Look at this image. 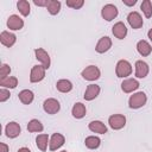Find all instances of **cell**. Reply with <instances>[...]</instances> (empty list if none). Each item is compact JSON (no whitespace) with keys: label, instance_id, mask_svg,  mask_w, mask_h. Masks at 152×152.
<instances>
[{"label":"cell","instance_id":"7402d4cb","mask_svg":"<svg viewBox=\"0 0 152 152\" xmlns=\"http://www.w3.org/2000/svg\"><path fill=\"white\" fill-rule=\"evenodd\" d=\"M71 114L75 119H82L86 116L87 114V108H86V104H83L82 102H76L72 108H71Z\"/></svg>","mask_w":152,"mask_h":152},{"label":"cell","instance_id":"e575fe53","mask_svg":"<svg viewBox=\"0 0 152 152\" xmlns=\"http://www.w3.org/2000/svg\"><path fill=\"white\" fill-rule=\"evenodd\" d=\"M8 151H10L8 145L5 142H0V152H8Z\"/></svg>","mask_w":152,"mask_h":152},{"label":"cell","instance_id":"30bf717a","mask_svg":"<svg viewBox=\"0 0 152 152\" xmlns=\"http://www.w3.org/2000/svg\"><path fill=\"white\" fill-rule=\"evenodd\" d=\"M20 133H21V127H20V125H19L18 122H15V121L8 122V124L6 125V127H5V134H6V137L10 138V139H14V138L19 137Z\"/></svg>","mask_w":152,"mask_h":152},{"label":"cell","instance_id":"cb8c5ba5","mask_svg":"<svg viewBox=\"0 0 152 152\" xmlns=\"http://www.w3.org/2000/svg\"><path fill=\"white\" fill-rule=\"evenodd\" d=\"M72 83L71 81L69 80H65V78H62V80H58L57 83H56V89L59 91V93H70L72 90Z\"/></svg>","mask_w":152,"mask_h":152},{"label":"cell","instance_id":"ac0fdd59","mask_svg":"<svg viewBox=\"0 0 152 152\" xmlns=\"http://www.w3.org/2000/svg\"><path fill=\"white\" fill-rule=\"evenodd\" d=\"M112 33L118 39H124L127 36V27L122 21H118L112 27Z\"/></svg>","mask_w":152,"mask_h":152},{"label":"cell","instance_id":"3957f363","mask_svg":"<svg viewBox=\"0 0 152 152\" xmlns=\"http://www.w3.org/2000/svg\"><path fill=\"white\" fill-rule=\"evenodd\" d=\"M81 76H82L83 80L93 82V81H96V80L100 78L101 71H100L99 66H96V65H88V66H86V68L82 70Z\"/></svg>","mask_w":152,"mask_h":152},{"label":"cell","instance_id":"8d00e7d4","mask_svg":"<svg viewBox=\"0 0 152 152\" xmlns=\"http://www.w3.org/2000/svg\"><path fill=\"white\" fill-rule=\"evenodd\" d=\"M17 152H31V150H30V148H27V147H20Z\"/></svg>","mask_w":152,"mask_h":152},{"label":"cell","instance_id":"f35d334b","mask_svg":"<svg viewBox=\"0 0 152 152\" xmlns=\"http://www.w3.org/2000/svg\"><path fill=\"white\" fill-rule=\"evenodd\" d=\"M61 152H68V151H66V150H63V151H61Z\"/></svg>","mask_w":152,"mask_h":152},{"label":"cell","instance_id":"9c48e42d","mask_svg":"<svg viewBox=\"0 0 152 152\" xmlns=\"http://www.w3.org/2000/svg\"><path fill=\"white\" fill-rule=\"evenodd\" d=\"M34 56L40 62V65H43L45 69L50 68L51 59H50V55L48 53V51H45L43 48H37V49H34Z\"/></svg>","mask_w":152,"mask_h":152},{"label":"cell","instance_id":"d6986e66","mask_svg":"<svg viewBox=\"0 0 152 152\" xmlns=\"http://www.w3.org/2000/svg\"><path fill=\"white\" fill-rule=\"evenodd\" d=\"M137 51H138V53H139L140 56L147 57V56H150L151 52H152V46H151V44H150L147 40L141 39V40H139V42L137 43Z\"/></svg>","mask_w":152,"mask_h":152},{"label":"cell","instance_id":"5bb4252c","mask_svg":"<svg viewBox=\"0 0 152 152\" xmlns=\"http://www.w3.org/2000/svg\"><path fill=\"white\" fill-rule=\"evenodd\" d=\"M110 48H112V39L108 36H103L97 40V43L95 45V51L97 53H104Z\"/></svg>","mask_w":152,"mask_h":152},{"label":"cell","instance_id":"603a6c76","mask_svg":"<svg viewBox=\"0 0 152 152\" xmlns=\"http://www.w3.org/2000/svg\"><path fill=\"white\" fill-rule=\"evenodd\" d=\"M49 141H50V138H49V135L45 134V133L38 134V135L36 137V145H37L38 150H40L42 152H45V151L48 150Z\"/></svg>","mask_w":152,"mask_h":152},{"label":"cell","instance_id":"ffe728a7","mask_svg":"<svg viewBox=\"0 0 152 152\" xmlns=\"http://www.w3.org/2000/svg\"><path fill=\"white\" fill-rule=\"evenodd\" d=\"M88 128L91 132L97 133V134H106L107 131H108L107 126L102 121H100V120H93V121H90L88 124Z\"/></svg>","mask_w":152,"mask_h":152},{"label":"cell","instance_id":"8fae6325","mask_svg":"<svg viewBox=\"0 0 152 152\" xmlns=\"http://www.w3.org/2000/svg\"><path fill=\"white\" fill-rule=\"evenodd\" d=\"M65 142V138L63 134L61 133H53L50 137V141H49V150L50 151H57L58 148H61Z\"/></svg>","mask_w":152,"mask_h":152},{"label":"cell","instance_id":"4fadbf2b","mask_svg":"<svg viewBox=\"0 0 152 152\" xmlns=\"http://www.w3.org/2000/svg\"><path fill=\"white\" fill-rule=\"evenodd\" d=\"M6 25H7V27H8L10 30H12V31H19V30H21V28L24 27V20H23L19 15L12 14V15L8 17Z\"/></svg>","mask_w":152,"mask_h":152},{"label":"cell","instance_id":"52a82bcc","mask_svg":"<svg viewBox=\"0 0 152 152\" xmlns=\"http://www.w3.org/2000/svg\"><path fill=\"white\" fill-rule=\"evenodd\" d=\"M43 109L45 113L50 114V115H53V114H57L61 109V103L53 99V97H49L46 99L44 102H43Z\"/></svg>","mask_w":152,"mask_h":152},{"label":"cell","instance_id":"836d02e7","mask_svg":"<svg viewBox=\"0 0 152 152\" xmlns=\"http://www.w3.org/2000/svg\"><path fill=\"white\" fill-rule=\"evenodd\" d=\"M33 4L39 7H46L49 4V0H33Z\"/></svg>","mask_w":152,"mask_h":152},{"label":"cell","instance_id":"5b68a950","mask_svg":"<svg viewBox=\"0 0 152 152\" xmlns=\"http://www.w3.org/2000/svg\"><path fill=\"white\" fill-rule=\"evenodd\" d=\"M118 14H119V10L113 4H107L101 10V17L106 21H112L113 19H115L118 17Z\"/></svg>","mask_w":152,"mask_h":152},{"label":"cell","instance_id":"7a4b0ae2","mask_svg":"<svg viewBox=\"0 0 152 152\" xmlns=\"http://www.w3.org/2000/svg\"><path fill=\"white\" fill-rule=\"evenodd\" d=\"M132 71H133V68L128 61H126V59L118 61V63L115 65V74L119 78H127L128 76H131Z\"/></svg>","mask_w":152,"mask_h":152},{"label":"cell","instance_id":"1f68e13d","mask_svg":"<svg viewBox=\"0 0 152 152\" xmlns=\"http://www.w3.org/2000/svg\"><path fill=\"white\" fill-rule=\"evenodd\" d=\"M10 74H11V66L6 63L1 64V66H0V80H4L6 77H8Z\"/></svg>","mask_w":152,"mask_h":152},{"label":"cell","instance_id":"2e32d148","mask_svg":"<svg viewBox=\"0 0 152 152\" xmlns=\"http://www.w3.org/2000/svg\"><path fill=\"white\" fill-rule=\"evenodd\" d=\"M0 42L6 48H11L17 42V36L10 31H2L0 33Z\"/></svg>","mask_w":152,"mask_h":152},{"label":"cell","instance_id":"6da1fadb","mask_svg":"<svg viewBox=\"0 0 152 152\" xmlns=\"http://www.w3.org/2000/svg\"><path fill=\"white\" fill-rule=\"evenodd\" d=\"M147 102V95L144 91H137L128 99V107L131 109H139Z\"/></svg>","mask_w":152,"mask_h":152},{"label":"cell","instance_id":"7c38bea8","mask_svg":"<svg viewBox=\"0 0 152 152\" xmlns=\"http://www.w3.org/2000/svg\"><path fill=\"white\" fill-rule=\"evenodd\" d=\"M134 68H135L134 75H135L137 78H145V77L148 75V72H150V66H148V64H147L146 62L141 61V59H139V61L135 62Z\"/></svg>","mask_w":152,"mask_h":152},{"label":"cell","instance_id":"4316f807","mask_svg":"<svg viewBox=\"0 0 152 152\" xmlns=\"http://www.w3.org/2000/svg\"><path fill=\"white\" fill-rule=\"evenodd\" d=\"M0 86H1V88L14 89L18 86V78L14 77V76H8L4 80H0Z\"/></svg>","mask_w":152,"mask_h":152},{"label":"cell","instance_id":"f546056e","mask_svg":"<svg viewBox=\"0 0 152 152\" xmlns=\"http://www.w3.org/2000/svg\"><path fill=\"white\" fill-rule=\"evenodd\" d=\"M140 10L142 11V13L146 18H151L152 17V2H151V0H144L140 5Z\"/></svg>","mask_w":152,"mask_h":152},{"label":"cell","instance_id":"f1b7e54d","mask_svg":"<svg viewBox=\"0 0 152 152\" xmlns=\"http://www.w3.org/2000/svg\"><path fill=\"white\" fill-rule=\"evenodd\" d=\"M61 6H62L61 1H58V0H49V4L46 6V10H48V12L51 15H56V14L59 13Z\"/></svg>","mask_w":152,"mask_h":152},{"label":"cell","instance_id":"d6a6232c","mask_svg":"<svg viewBox=\"0 0 152 152\" xmlns=\"http://www.w3.org/2000/svg\"><path fill=\"white\" fill-rule=\"evenodd\" d=\"M10 97H11L10 90L6 89V88H1V89H0V102H5V101H7Z\"/></svg>","mask_w":152,"mask_h":152},{"label":"cell","instance_id":"484cf974","mask_svg":"<svg viewBox=\"0 0 152 152\" xmlns=\"http://www.w3.org/2000/svg\"><path fill=\"white\" fill-rule=\"evenodd\" d=\"M43 129H44V126L38 119H32L27 124V131L31 133H40L43 132Z\"/></svg>","mask_w":152,"mask_h":152},{"label":"cell","instance_id":"44dd1931","mask_svg":"<svg viewBox=\"0 0 152 152\" xmlns=\"http://www.w3.org/2000/svg\"><path fill=\"white\" fill-rule=\"evenodd\" d=\"M18 99L23 104H31L34 100V94L30 89H23L18 94Z\"/></svg>","mask_w":152,"mask_h":152},{"label":"cell","instance_id":"4dcf8cb0","mask_svg":"<svg viewBox=\"0 0 152 152\" xmlns=\"http://www.w3.org/2000/svg\"><path fill=\"white\" fill-rule=\"evenodd\" d=\"M65 4L68 7L72 10H80L84 5V0H66Z\"/></svg>","mask_w":152,"mask_h":152},{"label":"cell","instance_id":"d590c367","mask_svg":"<svg viewBox=\"0 0 152 152\" xmlns=\"http://www.w3.org/2000/svg\"><path fill=\"white\" fill-rule=\"evenodd\" d=\"M122 2H124V5L131 7V6H134L137 4V0H122Z\"/></svg>","mask_w":152,"mask_h":152},{"label":"cell","instance_id":"83f0119b","mask_svg":"<svg viewBox=\"0 0 152 152\" xmlns=\"http://www.w3.org/2000/svg\"><path fill=\"white\" fill-rule=\"evenodd\" d=\"M17 8L18 11L20 12V14L23 17H27L31 12V6H30V2L26 1V0H19L17 2Z\"/></svg>","mask_w":152,"mask_h":152},{"label":"cell","instance_id":"d4e9b609","mask_svg":"<svg viewBox=\"0 0 152 152\" xmlns=\"http://www.w3.org/2000/svg\"><path fill=\"white\" fill-rule=\"evenodd\" d=\"M84 145L89 150H96L101 145V139L96 135H89L84 139Z\"/></svg>","mask_w":152,"mask_h":152},{"label":"cell","instance_id":"277c9868","mask_svg":"<svg viewBox=\"0 0 152 152\" xmlns=\"http://www.w3.org/2000/svg\"><path fill=\"white\" fill-rule=\"evenodd\" d=\"M108 125L112 129L119 131L126 126V116L124 114H112L108 118Z\"/></svg>","mask_w":152,"mask_h":152},{"label":"cell","instance_id":"9a60e30c","mask_svg":"<svg viewBox=\"0 0 152 152\" xmlns=\"http://www.w3.org/2000/svg\"><path fill=\"white\" fill-rule=\"evenodd\" d=\"M139 82L135 78H125L121 82V90L126 94H131L139 88Z\"/></svg>","mask_w":152,"mask_h":152},{"label":"cell","instance_id":"ba28073f","mask_svg":"<svg viewBox=\"0 0 152 152\" xmlns=\"http://www.w3.org/2000/svg\"><path fill=\"white\" fill-rule=\"evenodd\" d=\"M127 21H128L129 26H131L132 28H134V30H139V28L142 27V25H144V19H142V17L140 15V13L137 12V11H132V12L128 13V15H127Z\"/></svg>","mask_w":152,"mask_h":152},{"label":"cell","instance_id":"74e56055","mask_svg":"<svg viewBox=\"0 0 152 152\" xmlns=\"http://www.w3.org/2000/svg\"><path fill=\"white\" fill-rule=\"evenodd\" d=\"M147 37H148V39L152 42V28L148 30V32H147Z\"/></svg>","mask_w":152,"mask_h":152},{"label":"cell","instance_id":"e0dca14e","mask_svg":"<svg viewBox=\"0 0 152 152\" xmlns=\"http://www.w3.org/2000/svg\"><path fill=\"white\" fill-rule=\"evenodd\" d=\"M100 90H101V89H100V86L94 84V83L89 84V86L86 88V91H84V95H83L84 100H86V101H93L94 99H96V97L99 96Z\"/></svg>","mask_w":152,"mask_h":152},{"label":"cell","instance_id":"8992f818","mask_svg":"<svg viewBox=\"0 0 152 152\" xmlns=\"http://www.w3.org/2000/svg\"><path fill=\"white\" fill-rule=\"evenodd\" d=\"M46 69L43 65H33L30 71V82L31 83H38L45 78Z\"/></svg>","mask_w":152,"mask_h":152}]
</instances>
